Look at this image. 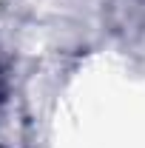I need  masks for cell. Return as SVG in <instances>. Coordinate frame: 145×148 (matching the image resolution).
<instances>
[{
    "label": "cell",
    "instance_id": "1",
    "mask_svg": "<svg viewBox=\"0 0 145 148\" xmlns=\"http://www.w3.org/2000/svg\"><path fill=\"white\" fill-rule=\"evenodd\" d=\"M6 97V74H3V63H0V100Z\"/></svg>",
    "mask_w": 145,
    "mask_h": 148
}]
</instances>
